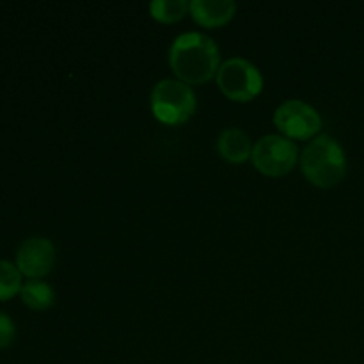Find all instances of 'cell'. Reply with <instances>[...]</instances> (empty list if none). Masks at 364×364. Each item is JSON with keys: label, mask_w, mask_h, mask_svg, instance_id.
<instances>
[{"label": "cell", "mask_w": 364, "mask_h": 364, "mask_svg": "<svg viewBox=\"0 0 364 364\" xmlns=\"http://www.w3.org/2000/svg\"><path fill=\"white\" fill-rule=\"evenodd\" d=\"M169 66L178 80L188 85H203L217 77L220 50L210 36L203 32H183L169 48Z\"/></svg>", "instance_id": "6da1fadb"}, {"label": "cell", "mask_w": 364, "mask_h": 364, "mask_svg": "<svg viewBox=\"0 0 364 364\" xmlns=\"http://www.w3.org/2000/svg\"><path fill=\"white\" fill-rule=\"evenodd\" d=\"M306 180L316 188H334L347 176V155L334 137L320 134L313 139L299 160Z\"/></svg>", "instance_id": "7a4b0ae2"}, {"label": "cell", "mask_w": 364, "mask_h": 364, "mask_svg": "<svg viewBox=\"0 0 364 364\" xmlns=\"http://www.w3.org/2000/svg\"><path fill=\"white\" fill-rule=\"evenodd\" d=\"M149 107L160 123L178 127L188 123L194 117L198 110V98L192 85L178 78H164L153 85Z\"/></svg>", "instance_id": "3957f363"}, {"label": "cell", "mask_w": 364, "mask_h": 364, "mask_svg": "<svg viewBox=\"0 0 364 364\" xmlns=\"http://www.w3.org/2000/svg\"><path fill=\"white\" fill-rule=\"evenodd\" d=\"M220 92L237 103H249L262 95L263 75L255 63L245 57H231L220 64L215 77Z\"/></svg>", "instance_id": "277c9868"}, {"label": "cell", "mask_w": 364, "mask_h": 364, "mask_svg": "<svg viewBox=\"0 0 364 364\" xmlns=\"http://www.w3.org/2000/svg\"><path fill=\"white\" fill-rule=\"evenodd\" d=\"M301 160L297 142L281 134L263 135L255 142L251 162L259 174L269 178L287 176Z\"/></svg>", "instance_id": "5b68a950"}, {"label": "cell", "mask_w": 364, "mask_h": 364, "mask_svg": "<svg viewBox=\"0 0 364 364\" xmlns=\"http://www.w3.org/2000/svg\"><path fill=\"white\" fill-rule=\"evenodd\" d=\"M274 124L291 141H313L322 130V116L304 100H287L274 110Z\"/></svg>", "instance_id": "8992f818"}, {"label": "cell", "mask_w": 364, "mask_h": 364, "mask_svg": "<svg viewBox=\"0 0 364 364\" xmlns=\"http://www.w3.org/2000/svg\"><path fill=\"white\" fill-rule=\"evenodd\" d=\"M55 263V245L46 237H31L16 251V267L21 276L41 279L48 276Z\"/></svg>", "instance_id": "52a82bcc"}, {"label": "cell", "mask_w": 364, "mask_h": 364, "mask_svg": "<svg viewBox=\"0 0 364 364\" xmlns=\"http://www.w3.org/2000/svg\"><path fill=\"white\" fill-rule=\"evenodd\" d=\"M188 14L205 28H219L230 23L237 14V2L233 0H192Z\"/></svg>", "instance_id": "ba28073f"}, {"label": "cell", "mask_w": 364, "mask_h": 364, "mask_svg": "<svg viewBox=\"0 0 364 364\" xmlns=\"http://www.w3.org/2000/svg\"><path fill=\"white\" fill-rule=\"evenodd\" d=\"M252 148V141L240 128H226L217 137V151L230 164H244L251 160Z\"/></svg>", "instance_id": "9c48e42d"}, {"label": "cell", "mask_w": 364, "mask_h": 364, "mask_svg": "<svg viewBox=\"0 0 364 364\" xmlns=\"http://www.w3.org/2000/svg\"><path fill=\"white\" fill-rule=\"evenodd\" d=\"M21 301L34 311H45L55 304V290L41 279H28L20 290Z\"/></svg>", "instance_id": "30bf717a"}, {"label": "cell", "mask_w": 364, "mask_h": 364, "mask_svg": "<svg viewBox=\"0 0 364 364\" xmlns=\"http://www.w3.org/2000/svg\"><path fill=\"white\" fill-rule=\"evenodd\" d=\"M149 14L160 23H176L191 11V2L187 0H153L149 4Z\"/></svg>", "instance_id": "8fae6325"}, {"label": "cell", "mask_w": 364, "mask_h": 364, "mask_svg": "<svg viewBox=\"0 0 364 364\" xmlns=\"http://www.w3.org/2000/svg\"><path fill=\"white\" fill-rule=\"evenodd\" d=\"M21 272L11 262L0 259V301H7L21 290Z\"/></svg>", "instance_id": "7c38bea8"}, {"label": "cell", "mask_w": 364, "mask_h": 364, "mask_svg": "<svg viewBox=\"0 0 364 364\" xmlns=\"http://www.w3.org/2000/svg\"><path fill=\"white\" fill-rule=\"evenodd\" d=\"M14 334H16L14 322L6 315V313L0 311V348L9 347L14 340Z\"/></svg>", "instance_id": "4fadbf2b"}]
</instances>
